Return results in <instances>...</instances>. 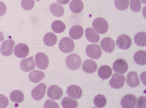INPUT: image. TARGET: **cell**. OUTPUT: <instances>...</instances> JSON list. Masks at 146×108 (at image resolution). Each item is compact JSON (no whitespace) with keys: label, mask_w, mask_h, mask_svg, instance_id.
Returning <instances> with one entry per match:
<instances>
[{"label":"cell","mask_w":146,"mask_h":108,"mask_svg":"<svg viewBox=\"0 0 146 108\" xmlns=\"http://www.w3.org/2000/svg\"><path fill=\"white\" fill-rule=\"evenodd\" d=\"M82 59L76 54H71L68 55L66 59V64L67 67L72 70H76L80 67Z\"/></svg>","instance_id":"1"},{"label":"cell","mask_w":146,"mask_h":108,"mask_svg":"<svg viewBox=\"0 0 146 108\" xmlns=\"http://www.w3.org/2000/svg\"><path fill=\"white\" fill-rule=\"evenodd\" d=\"M92 27L98 33L103 34L106 33L108 29V24L107 21L102 17L95 19L92 23Z\"/></svg>","instance_id":"2"},{"label":"cell","mask_w":146,"mask_h":108,"mask_svg":"<svg viewBox=\"0 0 146 108\" xmlns=\"http://www.w3.org/2000/svg\"><path fill=\"white\" fill-rule=\"evenodd\" d=\"M58 46L62 52L65 53H70L74 50L75 44L72 39L66 37H63L60 40Z\"/></svg>","instance_id":"3"},{"label":"cell","mask_w":146,"mask_h":108,"mask_svg":"<svg viewBox=\"0 0 146 108\" xmlns=\"http://www.w3.org/2000/svg\"><path fill=\"white\" fill-rule=\"evenodd\" d=\"M86 53L89 57L96 60L100 58L102 54L100 46L97 44L87 45L86 48Z\"/></svg>","instance_id":"4"},{"label":"cell","mask_w":146,"mask_h":108,"mask_svg":"<svg viewBox=\"0 0 146 108\" xmlns=\"http://www.w3.org/2000/svg\"><path fill=\"white\" fill-rule=\"evenodd\" d=\"M35 61L37 67L41 70H45L48 66V57L43 52H38L36 54L35 56Z\"/></svg>","instance_id":"5"},{"label":"cell","mask_w":146,"mask_h":108,"mask_svg":"<svg viewBox=\"0 0 146 108\" xmlns=\"http://www.w3.org/2000/svg\"><path fill=\"white\" fill-rule=\"evenodd\" d=\"M63 94L62 89L59 86L55 85H50L48 88L47 95L48 97L53 100L60 99Z\"/></svg>","instance_id":"6"},{"label":"cell","mask_w":146,"mask_h":108,"mask_svg":"<svg viewBox=\"0 0 146 108\" xmlns=\"http://www.w3.org/2000/svg\"><path fill=\"white\" fill-rule=\"evenodd\" d=\"M15 44V41L12 39H8L2 42L0 46L1 53L5 56H9L13 52V48Z\"/></svg>","instance_id":"7"},{"label":"cell","mask_w":146,"mask_h":108,"mask_svg":"<svg viewBox=\"0 0 146 108\" xmlns=\"http://www.w3.org/2000/svg\"><path fill=\"white\" fill-rule=\"evenodd\" d=\"M137 101V98L135 95L128 94L122 98L121 104L123 108H133L136 106Z\"/></svg>","instance_id":"8"},{"label":"cell","mask_w":146,"mask_h":108,"mask_svg":"<svg viewBox=\"0 0 146 108\" xmlns=\"http://www.w3.org/2000/svg\"><path fill=\"white\" fill-rule=\"evenodd\" d=\"M125 80L124 75L115 73L110 80L109 84L113 88L119 89L123 87Z\"/></svg>","instance_id":"9"},{"label":"cell","mask_w":146,"mask_h":108,"mask_svg":"<svg viewBox=\"0 0 146 108\" xmlns=\"http://www.w3.org/2000/svg\"><path fill=\"white\" fill-rule=\"evenodd\" d=\"M45 84L41 83L34 87L32 90L31 93L33 99L37 101H39L44 96L46 89Z\"/></svg>","instance_id":"10"},{"label":"cell","mask_w":146,"mask_h":108,"mask_svg":"<svg viewBox=\"0 0 146 108\" xmlns=\"http://www.w3.org/2000/svg\"><path fill=\"white\" fill-rule=\"evenodd\" d=\"M116 43L119 48L123 50H127L131 45L132 40L128 35L122 34L117 37Z\"/></svg>","instance_id":"11"},{"label":"cell","mask_w":146,"mask_h":108,"mask_svg":"<svg viewBox=\"0 0 146 108\" xmlns=\"http://www.w3.org/2000/svg\"><path fill=\"white\" fill-rule=\"evenodd\" d=\"M112 68L115 73L123 74L127 71L128 65L124 60L119 59L116 60L113 63Z\"/></svg>","instance_id":"12"},{"label":"cell","mask_w":146,"mask_h":108,"mask_svg":"<svg viewBox=\"0 0 146 108\" xmlns=\"http://www.w3.org/2000/svg\"><path fill=\"white\" fill-rule=\"evenodd\" d=\"M29 49L27 45L23 43H18L15 46L14 53L15 55L20 58H24L29 54Z\"/></svg>","instance_id":"13"},{"label":"cell","mask_w":146,"mask_h":108,"mask_svg":"<svg viewBox=\"0 0 146 108\" xmlns=\"http://www.w3.org/2000/svg\"><path fill=\"white\" fill-rule=\"evenodd\" d=\"M67 95L69 97L75 99L80 98L82 94V91L81 87L76 85H72L66 89Z\"/></svg>","instance_id":"14"},{"label":"cell","mask_w":146,"mask_h":108,"mask_svg":"<svg viewBox=\"0 0 146 108\" xmlns=\"http://www.w3.org/2000/svg\"><path fill=\"white\" fill-rule=\"evenodd\" d=\"M100 45L104 51L110 53L113 51L115 46L114 40L109 37H106L103 38L101 41Z\"/></svg>","instance_id":"15"},{"label":"cell","mask_w":146,"mask_h":108,"mask_svg":"<svg viewBox=\"0 0 146 108\" xmlns=\"http://www.w3.org/2000/svg\"><path fill=\"white\" fill-rule=\"evenodd\" d=\"M20 67L23 71L28 72L35 69L36 67L33 57L32 56L22 59L20 62Z\"/></svg>","instance_id":"16"},{"label":"cell","mask_w":146,"mask_h":108,"mask_svg":"<svg viewBox=\"0 0 146 108\" xmlns=\"http://www.w3.org/2000/svg\"><path fill=\"white\" fill-rule=\"evenodd\" d=\"M82 67L85 72L91 74L94 73L96 71L98 66L94 61L92 59H88L84 61Z\"/></svg>","instance_id":"17"},{"label":"cell","mask_w":146,"mask_h":108,"mask_svg":"<svg viewBox=\"0 0 146 108\" xmlns=\"http://www.w3.org/2000/svg\"><path fill=\"white\" fill-rule=\"evenodd\" d=\"M84 34V29L81 26L77 25L72 27L69 31L70 38L74 40L78 39L82 37Z\"/></svg>","instance_id":"18"},{"label":"cell","mask_w":146,"mask_h":108,"mask_svg":"<svg viewBox=\"0 0 146 108\" xmlns=\"http://www.w3.org/2000/svg\"><path fill=\"white\" fill-rule=\"evenodd\" d=\"M126 83L129 86L132 87L139 85L140 81L137 73L134 71L129 72L127 75Z\"/></svg>","instance_id":"19"},{"label":"cell","mask_w":146,"mask_h":108,"mask_svg":"<svg viewBox=\"0 0 146 108\" xmlns=\"http://www.w3.org/2000/svg\"><path fill=\"white\" fill-rule=\"evenodd\" d=\"M112 70L109 66L104 65L100 67L98 70L99 77L103 80L108 79L112 74Z\"/></svg>","instance_id":"20"},{"label":"cell","mask_w":146,"mask_h":108,"mask_svg":"<svg viewBox=\"0 0 146 108\" xmlns=\"http://www.w3.org/2000/svg\"><path fill=\"white\" fill-rule=\"evenodd\" d=\"M85 36L89 41L93 43L98 42L100 39L99 35L91 27L88 28L85 30Z\"/></svg>","instance_id":"21"},{"label":"cell","mask_w":146,"mask_h":108,"mask_svg":"<svg viewBox=\"0 0 146 108\" xmlns=\"http://www.w3.org/2000/svg\"><path fill=\"white\" fill-rule=\"evenodd\" d=\"M49 9L52 14L57 17H60L62 16L64 12L63 7L56 3L51 4L50 6Z\"/></svg>","instance_id":"22"},{"label":"cell","mask_w":146,"mask_h":108,"mask_svg":"<svg viewBox=\"0 0 146 108\" xmlns=\"http://www.w3.org/2000/svg\"><path fill=\"white\" fill-rule=\"evenodd\" d=\"M45 76V75L43 72L38 70L31 72L29 76V80L34 83L39 82Z\"/></svg>","instance_id":"23"},{"label":"cell","mask_w":146,"mask_h":108,"mask_svg":"<svg viewBox=\"0 0 146 108\" xmlns=\"http://www.w3.org/2000/svg\"><path fill=\"white\" fill-rule=\"evenodd\" d=\"M84 4L81 0H72L69 4L70 10L74 13H80L84 8Z\"/></svg>","instance_id":"24"},{"label":"cell","mask_w":146,"mask_h":108,"mask_svg":"<svg viewBox=\"0 0 146 108\" xmlns=\"http://www.w3.org/2000/svg\"><path fill=\"white\" fill-rule=\"evenodd\" d=\"M43 41L44 44L46 46H51L54 45L56 43L57 38L54 33L49 32L44 36Z\"/></svg>","instance_id":"25"},{"label":"cell","mask_w":146,"mask_h":108,"mask_svg":"<svg viewBox=\"0 0 146 108\" xmlns=\"http://www.w3.org/2000/svg\"><path fill=\"white\" fill-rule=\"evenodd\" d=\"M133 59L137 64L144 65L146 63V52L144 50H139L134 54Z\"/></svg>","instance_id":"26"},{"label":"cell","mask_w":146,"mask_h":108,"mask_svg":"<svg viewBox=\"0 0 146 108\" xmlns=\"http://www.w3.org/2000/svg\"><path fill=\"white\" fill-rule=\"evenodd\" d=\"M61 103L64 108H76L78 105L76 100L68 96H66L62 99Z\"/></svg>","instance_id":"27"},{"label":"cell","mask_w":146,"mask_h":108,"mask_svg":"<svg viewBox=\"0 0 146 108\" xmlns=\"http://www.w3.org/2000/svg\"><path fill=\"white\" fill-rule=\"evenodd\" d=\"M146 33L141 32L136 34L134 38L135 44L138 46H146Z\"/></svg>","instance_id":"28"},{"label":"cell","mask_w":146,"mask_h":108,"mask_svg":"<svg viewBox=\"0 0 146 108\" xmlns=\"http://www.w3.org/2000/svg\"><path fill=\"white\" fill-rule=\"evenodd\" d=\"M51 27L54 32L57 33L63 32L65 30L66 27L65 24L59 20H56L53 22Z\"/></svg>","instance_id":"29"},{"label":"cell","mask_w":146,"mask_h":108,"mask_svg":"<svg viewBox=\"0 0 146 108\" xmlns=\"http://www.w3.org/2000/svg\"><path fill=\"white\" fill-rule=\"evenodd\" d=\"M10 97V99L12 101L21 103L23 101L24 96L23 93L21 91L16 90L11 93Z\"/></svg>","instance_id":"30"},{"label":"cell","mask_w":146,"mask_h":108,"mask_svg":"<svg viewBox=\"0 0 146 108\" xmlns=\"http://www.w3.org/2000/svg\"><path fill=\"white\" fill-rule=\"evenodd\" d=\"M107 99L105 96L103 95L99 94L95 96L94 99L95 105L97 108H102L106 105Z\"/></svg>","instance_id":"31"},{"label":"cell","mask_w":146,"mask_h":108,"mask_svg":"<svg viewBox=\"0 0 146 108\" xmlns=\"http://www.w3.org/2000/svg\"><path fill=\"white\" fill-rule=\"evenodd\" d=\"M129 0H114V4L116 8L121 11L127 9L129 5Z\"/></svg>","instance_id":"32"},{"label":"cell","mask_w":146,"mask_h":108,"mask_svg":"<svg viewBox=\"0 0 146 108\" xmlns=\"http://www.w3.org/2000/svg\"><path fill=\"white\" fill-rule=\"evenodd\" d=\"M130 8L135 13L139 12L141 9V3L140 0H130Z\"/></svg>","instance_id":"33"},{"label":"cell","mask_w":146,"mask_h":108,"mask_svg":"<svg viewBox=\"0 0 146 108\" xmlns=\"http://www.w3.org/2000/svg\"><path fill=\"white\" fill-rule=\"evenodd\" d=\"M21 5L25 10H30L32 9L35 5L34 0H22Z\"/></svg>","instance_id":"34"},{"label":"cell","mask_w":146,"mask_h":108,"mask_svg":"<svg viewBox=\"0 0 146 108\" xmlns=\"http://www.w3.org/2000/svg\"><path fill=\"white\" fill-rule=\"evenodd\" d=\"M7 97L3 94H0V108L6 107L9 105Z\"/></svg>","instance_id":"35"},{"label":"cell","mask_w":146,"mask_h":108,"mask_svg":"<svg viewBox=\"0 0 146 108\" xmlns=\"http://www.w3.org/2000/svg\"><path fill=\"white\" fill-rule=\"evenodd\" d=\"M59 107V105L56 102L50 99H48L46 101L44 106V108Z\"/></svg>","instance_id":"36"},{"label":"cell","mask_w":146,"mask_h":108,"mask_svg":"<svg viewBox=\"0 0 146 108\" xmlns=\"http://www.w3.org/2000/svg\"><path fill=\"white\" fill-rule=\"evenodd\" d=\"M146 98L145 96H142L138 98L137 108H146Z\"/></svg>","instance_id":"37"},{"label":"cell","mask_w":146,"mask_h":108,"mask_svg":"<svg viewBox=\"0 0 146 108\" xmlns=\"http://www.w3.org/2000/svg\"><path fill=\"white\" fill-rule=\"evenodd\" d=\"M7 7L5 4L2 1H0V17L3 16L6 13Z\"/></svg>","instance_id":"38"},{"label":"cell","mask_w":146,"mask_h":108,"mask_svg":"<svg viewBox=\"0 0 146 108\" xmlns=\"http://www.w3.org/2000/svg\"><path fill=\"white\" fill-rule=\"evenodd\" d=\"M70 0H56L58 3L61 5H64L68 3Z\"/></svg>","instance_id":"39"},{"label":"cell","mask_w":146,"mask_h":108,"mask_svg":"<svg viewBox=\"0 0 146 108\" xmlns=\"http://www.w3.org/2000/svg\"><path fill=\"white\" fill-rule=\"evenodd\" d=\"M4 39V36L3 33L0 31V42Z\"/></svg>","instance_id":"40"},{"label":"cell","mask_w":146,"mask_h":108,"mask_svg":"<svg viewBox=\"0 0 146 108\" xmlns=\"http://www.w3.org/2000/svg\"><path fill=\"white\" fill-rule=\"evenodd\" d=\"M143 3H145V0H141Z\"/></svg>","instance_id":"41"}]
</instances>
